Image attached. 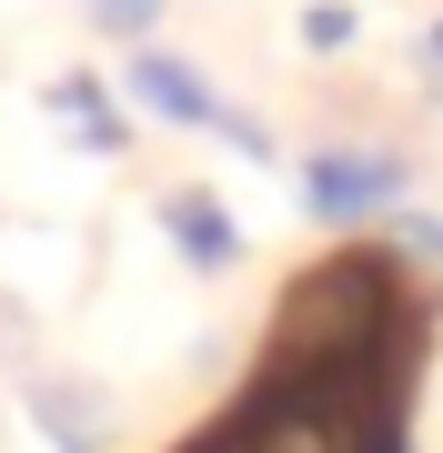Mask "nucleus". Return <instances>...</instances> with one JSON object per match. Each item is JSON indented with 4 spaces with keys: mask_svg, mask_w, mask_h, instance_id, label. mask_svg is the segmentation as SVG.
<instances>
[{
    "mask_svg": "<svg viewBox=\"0 0 443 453\" xmlns=\"http://www.w3.org/2000/svg\"><path fill=\"white\" fill-rule=\"evenodd\" d=\"M393 333V273L383 262H323L272 323V383H323V372H363L373 342Z\"/></svg>",
    "mask_w": 443,
    "mask_h": 453,
    "instance_id": "f257e3e1",
    "label": "nucleus"
},
{
    "mask_svg": "<svg viewBox=\"0 0 443 453\" xmlns=\"http://www.w3.org/2000/svg\"><path fill=\"white\" fill-rule=\"evenodd\" d=\"M132 91H141V101H151V111H162V121H192V131H222L232 151H272L263 131H252V121H242V111H232V101L212 91V81H202V71H181V61H162V50H141V61H132Z\"/></svg>",
    "mask_w": 443,
    "mask_h": 453,
    "instance_id": "f03ea898",
    "label": "nucleus"
},
{
    "mask_svg": "<svg viewBox=\"0 0 443 453\" xmlns=\"http://www.w3.org/2000/svg\"><path fill=\"white\" fill-rule=\"evenodd\" d=\"M302 192H312L323 222H373V211L403 202V162H393V151H312Z\"/></svg>",
    "mask_w": 443,
    "mask_h": 453,
    "instance_id": "7ed1b4c3",
    "label": "nucleus"
},
{
    "mask_svg": "<svg viewBox=\"0 0 443 453\" xmlns=\"http://www.w3.org/2000/svg\"><path fill=\"white\" fill-rule=\"evenodd\" d=\"M20 403H31V423H41L61 453H111V434H121L111 393L81 383V372H31V383H20Z\"/></svg>",
    "mask_w": 443,
    "mask_h": 453,
    "instance_id": "20e7f679",
    "label": "nucleus"
},
{
    "mask_svg": "<svg viewBox=\"0 0 443 453\" xmlns=\"http://www.w3.org/2000/svg\"><path fill=\"white\" fill-rule=\"evenodd\" d=\"M162 232H172V252L192 262V273H232V262H242V232H232V211L202 192V181L162 192Z\"/></svg>",
    "mask_w": 443,
    "mask_h": 453,
    "instance_id": "39448f33",
    "label": "nucleus"
},
{
    "mask_svg": "<svg viewBox=\"0 0 443 453\" xmlns=\"http://www.w3.org/2000/svg\"><path fill=\"white\" fill-rule=\"evenodd\" d=\"M50 121H61V131H71L81 151H121V142H132L121 101L101 91V81H81V71H71V81H50Z\"/></svg>",
    "mask_w": 443,
    "mask_h": 453,
    "instance_id": "423d86ee",
    "label": "nucleus"
},
{
    "mask_svg": "<svg viewBox=\"0 0 443 453\" xmlns=\"http://www.w3.org/2000/svg\"><path fill=\"white\" fill-rule=\"evenodd\" d=\"M353 31H363V11H343V0H312V11H302V41L312 50H343Z\"/></svg>",
    "mask_w": 443,
    "mask_h": 453,
    "instance_id": "0eeeda50",
    "label": "nucleus"
},
{
    "mask_svg": "<svg viewBox=\"0 0 443 453\" xmlns=\"http://www.w3.org/2000/svg\"><path fill=\"white\" fill-rule=\"evenodd\" d=\"M91 20H101L111 41H141L151 20H162V0H91Z\"/></svg>",
    "mask_w": 443,
    "mask_h": 453,
    "instance_id": "6e6552de",
    "label": "nucleus"
},
{
    "mask_svg": "<svg viewBox=\"0 0 443 453\" xmlns=\"http://www.w3.org/2000/svg\"><path fill=\"white\" fill-rule=\"evenodd\" d=\"M393 242H403L413 262H443V222H424V211H403V232H393Z\"/></svg>",
    "mask_w": 443,
    "mask_h": 453,
    "instance_id": "1a4fd4ad",
    "label": "nucleus"
},
{
    "mask_svg": "<svg viewBox=\"0 0 443 453\" xmlns=\"http://www.w3.org/2000/svg\"><path fill=\"white\" fill-rule=\"evenodd\" d=\"M413 71H424V91L443 101V20H433V31H424V41H413Z\"/></svg>",
    "mask_w": 443,
    "mask_h": 453,
    "instance_id": "9d476101",
    "label": "nucleus"
}]
</instances>
